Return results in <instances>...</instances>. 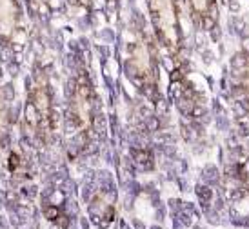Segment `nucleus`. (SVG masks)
Segmentation results:
<instances>
[{"label":"nucleus","mask_w":249,"mask_h":229,"mask_svg":"<svg viewBox=\"0 0 249 229\" xmlns=\"http://www.w3.org/2000/svg\"><path fill=\"white\" fill-rule=\"evenodd\" d=\"M20 193L24 194V196H28V198H35L36 196V186H33V184H29V186H22Z\"/></svg>","instance_id":"0eeeda50"},{"label":"nucleus","mask_w":249,"mask_h":229,"mask_svg":"<svg viewBox=\"0 0 249 229\" xmlns=\"http://www.w3.org/2000/svg\"><path fill=\"white\" fill-rule=\"evenodd\" d=\"M75 229H89V222H88L86 218H78V222H76Z\"/></svg>","instance_id":"9b49d317"},{"label":"nucleus","mask_w":249,"mask_h":229,"mask_svg":"<svg viewBox=\"0 0 249 229\" xmlns=\"http://www.w3.org/2000/svg\"><path fill=\"white\" fill-rule=\"evenodd\" d=\"M0 229H9V224H7L6 216H0Z\"/></svg>","instance_id":"f8f14e48"},{"label":"nucleus","mask_w":249,"mask_h":229,"mask_svg":"<svg viewBox=\"0 0 249 229\" xmlns=\"http://www.w3.org/2000/svg\"><path fill=\"white\" fill-rule=\"evenodd\" d=\"M244 226H246V228H249V216H246V218H244Z\"/></svg>","instance_id":"f3484780"},{"label":"nucleus","mask_w":249,"mask_h":229,"mask_svg":"<svg viewBox=\"0 0 249 229\" xmlns=\"http://www.w3.org/2000/svg\"><path fill=\"white\" fill-rule=\"evenodd\" d=\"M24 4L35 28H46L58 9V0H24Z\"/></svg>","instance_id":"39448f33"},{"label":"nucleus","mask_w":249,"mask_h":229,"mask_svg":"<svg viewBox=\"0 0 249 229\" xmlns=\"http://www.w3.org/2000/svg\"><path fill=\"white\" fill-rule=\"evenodd\" d=\"M157 218H159V220H164V209H159V211H157Z\"/></svg>","instance_id":"dca6fc26"},{"label":"nucleus","mask_w":249,"mask_h":229,"mask_svg":"<svg viewBox=\"0 0 249 229\" xmlns=\"http://www.w3.org/2000/svg\"><path fill=\"white\" fill-rule=\"evenodd\" d=\"M6 206V198H4V193L0 191V208H4Z\"/></svg>","instance_id":"2eb2a0df"},{"label":"nucleus","mask_w":249,"mask_h":229,"mask_svg":"<svg viewBox=\"0 0 249 229\" xmlns=\"http://www.w3.org/2000/svg\"><path fill=\"white\" fill-rule=\"evenodd\" d=\"M196 194H198V198H200L202 202H206L211 198V189L208 188H196Z\"/></svg>","instance_id":"1a4fd4ad"},{"label":"nucleus","mask_w":249,"mask_h":229,"mask_svg":"<svg viewBox=\"0 0 249 229\" xmlns=\"http://www.w3.org/2000/svg\"><path fill=\"white\" fill-rule=\"evenodd\" d=\"M226 2H229V0H226Z\"/></svg>","instance_id":"6ab92c4d"},{"label":"nucleus","mask_w":249,"mask_h":229,"mask_svg":"<svg viewBox=\"0 0 249 229\" xmlns=\"http://www.w3.org/2000/svg\"><path fill=\"white\" fill-rule=\"evenodd\" d=\"M175 216H177L178 220H182L184 226H191V218H189V213H187V211H182V209H180V211L175 213Z\"/></svg>","instance_id":"6e6552de"},{"label":"nucleus","mask_w":249,"mask_h":229,"mask_svg":"<svg viewBox=\"0 0 249 229\" xmlns=\"http://www.w3.org/2000/svg\"><path fill=\"white\" fill-rule=\"evenodd\" d=\"M187 15L196 29L214 33L220 22V0H186Z\"/></svg>","instance_id":"20e7f679"},{"label":"nucleus","mask_w":249,"mask_h":229,"mask_svg":"<svg viewBox=\"0 0 249 229\" xmlns=\"http://www.w3.org/2000/svg\"><path fill=\"white\" fill-rule=\"evenodd\" d=\"M153 33L171 58L182 56L184 31L180 17V0H144Z\"/></svg>","instance_id":"f03ea898"},{"label":"nucleus","mask_w":249,"mask_h":229,"mask_svg":"<svg viewBox=\"0 0 249 229\" xmlns=\"http://www.w3.org/2000/svg\"><path fill=\"white\" fill-rule=\"evenodd\" d=\"M173 229H184V224H180V220L177 216L173 218Z\"/></svg>","instance_id":"ddd939ff"},{"label":"nucleus","mask_w":249,"mask_h":229,"mask_svg":"<svg viewBox=\"0 0 249 229\" xmlns=\"http://www.w3.org/2000/svg\"><path fill=\"white\" fill-rule=\"evenodd\" d=\"M28 9L24 0H0V60L9 62L13 53H20L28 29Z\"/></svg>","instance_id":"7ed1b4c3"},{"label":"nucleus","mask_w":249,"mask_h":229,"mask_svg":"<svg viewBox=\"0 0 249 229\" xmlns=\"http://www.w3.org/2000/svg\"><path fill=\"white\" fill-rule=\"evenodd\" d=\"M151 28V26H149ZM147 22L139 13L129 20V31L133 38L124 44L127 58L124 60V75L129 78V82L140 91L151 102L159 106L162 102L159 91V53L157 46H160L155 33H149Z\"/></svg>","instance_id":"f257e3e1"},{"label":"nucleus","mask_w":249,"mask_h":229,"mask_svg":"<svg viewBox=\"0 0 249 229\" xmlns=\"http://www.w3.org/2000/svg\"><path fill=\"white\" fill-rule=\"evenodd\" d=\"M60 6L68 17L84 20V18H89L93 15L97 0H60Z\"/></svg>","instance_id":"423d86ee"},{"label":"nucleus","mask_w":249,"mask_h":229,"mask_svg":"<svg viewBox=\"0 0 249 229\" xmlns=\"http://www.w3.org/2000/svg\"><path fill=\"white\" fill-rule=\"evenodd\" d=\"M125 0H106V6H109L111 9H115V11H117V9H120V7H122V4H124Z\"/></svg>","instance_id":"9d476101"},{"label":"nucleus","mask_w":249,"mask_h":229,"mask_svg":"<svg viewBox=\"0 0 249 229\" xmlns=\"http://www.w3.org/2000/svg\"><path fill=\"white\" fill-rule=\"evenodd\" d=\"M133 226H135V229H147L140 220H133Z\"/></svg>","instance_id":"4468645a"},{"label":"nucleus","mask_w":249,"mask_h":229,"mask_svg":"<svg viewBox=\"0 0 249 229\" xmlns=\"http://www.w3.org/2000/svg\"><path fill=\"white\" fill-rule=\"evenodd\" d=\"M147 229H160L159 226H153V228H147Z\"/></svg>","instance_id":"a211bd4d"}]
</instances>
